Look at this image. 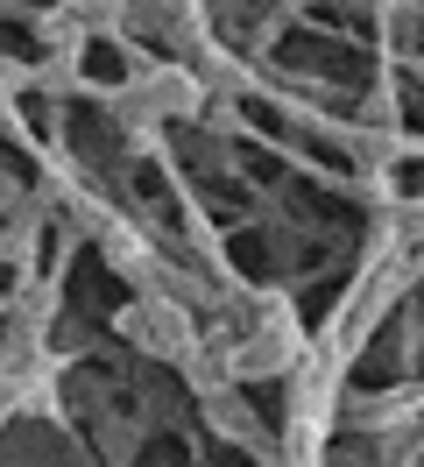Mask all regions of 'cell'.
Segmentation results:
<instances>
[{
	"instance_id": "cell-1",
	"label": "cell",
	"mask_w": 424,
	"mask_h": 467,
	"mask_svg": "<svg viewBox=\"0 0 424 467\" xmlns=\"http://www.w3.org/2000/svg\"><path fill=\"white\" fill-rule=\"evenodd\" d=\"M120 71H128V64H120L107 43H99V50H92V78H120Z\"/></svg>"
}]
</instances>
